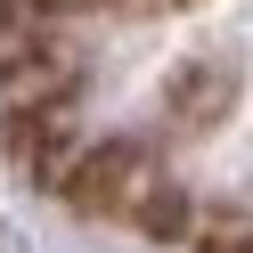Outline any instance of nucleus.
Here are the masks:
<instances>
[{"label": "nucleus", "mask_w": 253, "mask_h": 253, "mask_svg": "<svg viewBox=\"0 0 253 253\" xmlns=\"http://www.w3.org/2000/svg\"><path fill=\"white\" fill-rule=\"evenodd\" d=\"M139 188H147V164H139L131 147H98L82 171H74V196H82V204H98V212H131V204H139Z\"/></svg>", "instance_id": "1"}]
</instances>
